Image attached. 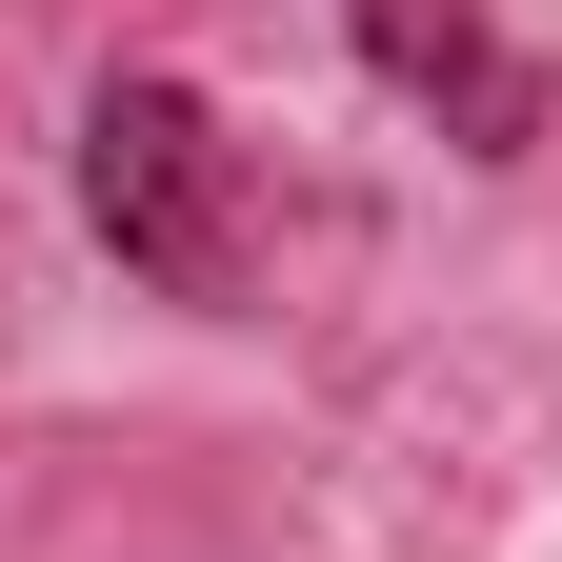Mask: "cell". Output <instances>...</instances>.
<instances>
[{"instance_id": "1", "label": "cell", "mask_w": 562, "mask_h": 562, "mask_svg": "<svg viewBox=\"0 0 562 562\" xmlns=\"http://www.w3.org/2000/svg\"><path fill=\"white\" fill-rule=\"evenodd\" d=\"M81 222L140 302H241V140L201 121V81L121 60L81 101Z\"/></svg>"}, {"instance_id": "2", "label": "cell", "mask_w": 562, "mask_h": 562, "mask_svg": "<svg viewBox=\"0 0 562 562\" xmlns=\"http://www.w3.org/2000/svg\"><path fill=\"white\" fill-rule=\"evenodd\" d=\"M341 21H362V60H382V81L462 140V161H522V140H542V101H562L542 60L482 21V0H341Z\"/></svg>"}]
</instances>
